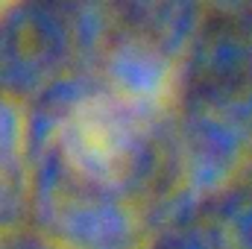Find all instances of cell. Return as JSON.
Returning <instances> with one entry per match:
<instances>
[{"label":"cell","instance_id":"1","mask_svg":"<svg viewBox=\"0 0 252 249\" xmlns=\"http://www.w3.org/2000/svg\"><path fill=\"white\" fill-rule=\"evenodd\" d=\"M141 124L138 97L94 94L79 100L59 126L64 158L88 179L115 182L126 170Z\"/></svg>","mask_w":252,"mask_h":249},{"label":"cell","instance_id":"2","mask_svg":"<svg viewBox=\"0 0 252 249\" xmlns=\"http://www.w3.org/2000/svg\"><path fill=\"white\" fill-rule=\"evenodd\" d=\"M9 3H12V0H0V9H6V6H9Z\"/></svg>","mask_w":252,"mask_h":249}]
</instances>
